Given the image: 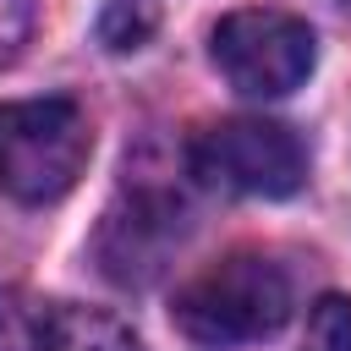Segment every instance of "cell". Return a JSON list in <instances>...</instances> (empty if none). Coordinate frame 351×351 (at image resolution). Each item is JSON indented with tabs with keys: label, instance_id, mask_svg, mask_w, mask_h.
<instances>
[{
	"label": "cell",
	"instance_id": "cell-4",
	"mask_svg": "<svg viewBox=\"0 0 351 351\" xmlns=\"http://www.w3.org/2000/svg\"><path fill=\"white\" fill-rule=\"evenodd\" d=\"M186 165L197 181L219 186V192H241V197H291L307 181V148L285 121H263V115H236V121H214L192 137Z\"/></svg>",
	"mask_w": 351,
	"mask_h": 351
},
{
	"label": "cell",
	"instance_id": "cell-1",
	"mask_svg": "<svg viewBox=\"0 0 351 351\" xmlns=\"http://www.w3.org/2000/svg\"><path fill=\"white\" fill-rule=\"evenodd\" d=\"M296 296L291 274L263 252H230L176 291V329L203 351H236L285 329Z\"/></svg>",
	"mask_w": 351,
	"mask_h": 351
},
{
	"label": "cell",
	"instance_id": "cell-2",
	"mask_svg": "<svg viewBox=\"0 0 351 351\" xmlns=\"http://www.w3.org/2000/svg\"><path fill=\"white\" fill-rule=\"evenodd\" d=\"M93 154L88 115L71 99H16L0 104V192L16 203H55L77 186Z\"/></svg>",
	"mask_w": 351,
	"mask_h": 351
},
{
	"label": "cell",
	"instance_id": "cell-9",
	"mask_svg": "<svg viewBox=\"0 0 351 351\" xmlns=\"http://www.w3.org/2000/svg\"><path fill=\"white\" fill-rule=\"evenodd\" d=\"M346 5H351V0H346Z\"/></svg>",
	"mask_w": 351,
	"mask_h": 351
},
{
	"label": "cell",
	"instance_id": "cell-7",
	"mask_svg": "<svg viewBox=\"0 0 351 351\" xmlns=\"http://www.w3.org/2000/svg\"><path fill=\"white\" fill-rule=\"evenodd\" d=\"M302 351H351V296H318Z\"/></svg>",
	"mask_w": 351,
	"mask_h": 351
},
{
	"label": "cell",
	"instance_id": "cell-6",
	"mask_svg": "<svg viewBox=\"0 0 351 351\" xmlns=\"http://www.w3.org/2000/svg\"><path fill=\"white\" fill-rule=\"evenodd\" d=\"M154 27H159L154 0H104V11H99V38H104V49H115V55L143 49V44L154 38Z\"/></svg>",
	"mask_w": 351,
	"mask_h": 351
},
{
	"label": "cell",
	"instance_id": "cell-3",
	"mask_svg": "<svg viewBox=\"0 0 351 351\" xmlns=\"http://www.w3.org/2000/svg\"><path fill=\"white\" fill-rule=\"evenodd\" d=\"M208 55L219 66V77L247 93V99H285L296 93L313 66H318V38L302 16L274 11V5H241L230 16H219Z\"/></svg>",
	"mask_w": 351,
	"mask_h": 351
},
{
	"label": "cell",
	"instance_id": "cell-8",
	"mask_svg": "<svg viewBox=\"0 0 351 351\" xmlns=\"http://www.w3.org/2000/svg\"><path fill=\"white\" fill-rule=\"evenodd\" d=\"M27 33H33V0H0V66L22 55Z\"/></svg>",
	"mask_w": 351,
	"mask_h": 351
},
{
	"label": "cell",
	"instance_id": "cell-5",
	"mask_svg": "<svg viewBox=\"0 0 351 351\" xmlns=\"http://www.w3.org/2000/svg\"><path fill=\"white\" fill-rule=\"evenodd\" d=\"M33 351H143L137 329L104 307L55 302L33 324Z\"/></svg>",
	"mask_w": 351,
	"mask_h": 351
}]
</instances>
